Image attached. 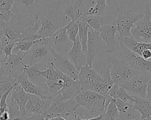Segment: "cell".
<instances>
[{
  "mask_svg": "<svg viewBox=\"0 0 151 120\" xmlns=\"http://www.w3.org/2000/svg\"><path fill=\"white\" fill-rule=\"evenodd\" d=\"M105 96L91 91L81 90L75 97V101L79 106H83L90 116L104 112Z\"/></svg>",
  "mask_w": 151,
  "mask_h": 120,
  "instance_id": "1",
  "label": "cell"
},
{
  "mask_svg": "<svg viewBox=\"0 0 151 120\" xmlns=\"http://www.w3.org/2000/svg\"><path fill=\"white\" fill-rule=\"evenodd\" d=\"M27 53L19 51L12 54L1 61L4 65L0 68V80L17 79L24 71L25 64L22 60Z\"/></svg>",
  "mask_w": 151,
  "mask_h": 120,
  "instance_id": "2",
  "label": "cell"
},
{
  "mask_svg": "<svg viewBox=\"0 0 151 120\" xmlns=\"http://www.w3.org/2000/svg\"><path fill=\"white\" fill-rule=\"evenodd\" d=\"M51 58V48L46 42L45 38L34 41L28 52L23 58V62L29 66L36 65L39 63H50Z\"/></svg>",
  "mask_w": 151,
  "mask_h": 120,
  "instance_id": "3",
  "label": "cell"
},
{
  "mask_svg": "<svg viewBox=\"0 0 151 120\" xmlns=\"http://www.w3.org/2000/svg\"><path fill=\"white\" fill-rule=\"evenodd\" d=\"M143 16V13H136L130 9H120L117 12V18L112 23L116 27L118 32L117 39L123 37H132L131 29L134 24Z\"/></svg>",
  "mask_w": 151,
  "mask_h": 120,
  "instance_id": "4",
  "label": "cell"
},
{
  "mask_svg": "<svg viewBox=\"0 0 151 120\" xmlns=\"http://www.w3.org/2000/svg\"><path fill=\"white\" fill-rule=\"evenodd\" d=\"M130 32L136 41L151 43V10L147 2L145 5L143 16L134 24Z\"/></svg>",
  "mask_w": 151,
  "mask_h": 120,
  "instance_id": "5",
  "label": "cell"
},
{
  "mask_svg": "<svg viewBox=\"0 0 151 120\" xmlns=\"http://www.w3.org/2000/svg\"><path fill=\"white\" fill-rule=\"evenodd\" d=\"M150 76V73L138 72L119 85L124 88L131 95L146 99L147 83Z\"/></svg>",
  "mask_w": 151,
  "mask_h": 120,
  "instance_id": "6",
  "label": "cell"
},
{
  "mask_svg": "<svg viewBox=\"0 0 151 120\" xmlns=\"http://www.w3.org/2000/svg\"><path fill=\"white\" fill-rule=\"evenodd\" d=\"M122 48L121 59L125 61L133 69L139 72H149L151 74V62L144 59L140 55L133 52L120 44Z\"/></svg>",
  "mask_w": 151,
  "mask_h": 120,
  "instance_id": "7",
  "label": "cell"
},
{
  "mask_svg": "<svg viewBox=\"0 0 151 120\" xmlns=\"http://www.w3.org/2000/svg\"><path fill=\"white\" fill-rule=\"evenodd\" d=\"M111 63L113 67L110 76L114 84L121 85L139 72L133 69L122 59L112 60Z\"/></svg>",
  "mask_w": 151,
  "mask_h": 120,
  "instance_id": "8",
  "label": "cell"
},
{
  "mask_svg": "<svg viewBox=\"0 0 151 120\" xmlns=\"http://www.w3.org/2000/svg\"><path fill=\"white\" fill-rule=\"evenodd\" d=\"M50 63H51L63 74L74 80H78L79 71L76 69L74 64L63 54L51 49V58Z\"/></svg>",
  "mask_w": 151,
  "mask_h": 120,
  "instance_id": "9",
  "label": "cell"
},
{
  "mask_svg": "<svg viewBox=\"0 0 151 120\" xmlns=\"http://www.w3.org/2000/svg\"><path fill=\"white\" fill-rule=\"evenodd\" d=\"M103 77L100 75L92 66L86 64L81 68L78 75L82 91H92L93 87L99 82L101 81Z\"/></svg>",
  "mask_w": 151,
  "mask_h": 120,
  "instance_id": "10",
  "label": "cell"
},
{
  "mask_svg": "<svg viewBox=\"0 0 151 120\" xmlns=\"http://www.w3.org/2000/svg\"><path fill=\"white\" fill-rule=\"evenodd\" d=\"M52 103L51 96L42 98L38 95L29 94L25 110L28 112L37 115H44Z\"/></svg>",
  "mask_w": 151,
  "mask_h": 120,
  "instance_id": "11",
  "label": "cell"
},
{
  "mask_svg": "<svg viewBox=\"0 0 151 120\" xmlns=\"http://www.w3.org/2000/svg\"><path fill=\"white\" fill-rule=\"evenodd\" d=\"M81 90L78 80L70 78L67 79L63 86L53 95H51L52 101H63L67 99H74L77 94Z\"/></svg>",
  "mask_w": 151,
  "mask_h": 120,
  "instance_id": "12",
  "label": "cell"
},
{
  "mask_svg": "<svg viewBox=\"0 0 151 120\" xmlns=\"http://www.w3.org/2000/svg\"><path fill=\"white\" fill-rule=\"evenodd\" d=\"M103 41L99 36V32L89 29L86 52V64L92 66L93 61L97 53L100 51Z\"/></svg>",
  "mask_w": 151,
  "mask_h": 120,
  "instance_id": "13",
  "label": "cell"
},
{
  "mask_svg": "<svg viewBox=\"0 0 151 120\" xmlns=\"http://www.w3.org/2000/svg\"><path fill=\"white\" fill-rule=\"evenodd\" d=\"M116 32V27L113 23L101 26L99 31V36L105 44L106 50L107 53L113 52L119 44L115 39Z\"/></svg>",
  "mask_w": 151,
  "mask_h": 120,
  "instance_id": "14",
  "label": "cell"
},
{
  "mask_svg": "<svg viewBox=\"0 0 151 120\" xmlns=\"http://www.w3.org/2000/svg\"><path fill=\"white\" fill-rule=\"evenodd\" d=\"M66 55L78 71H80L81 68L86 64V53L82 49L78 36L76 40L72 42L71 48Z\"/></svg>",
  "mask_w": 151,
  "mask_h": 120,
  "instance_id": "15",
  "label": "cell"
},
{
  "mask_svg": "<svg viewBox=\"0 0 151 120\" xmlns=\"http://www.w3.org/2000/svg\"><path fill=\"white\" fill-rule=\"evenodd\" d=\"M50 47L55 51L61 53V51L69 45L71 41L64 27H60L51 36L45 38Z\"/></svg>",
  "mask_w": 151,
  "mask_h": 120,
  "instance_id": "16",
  "label": "cell"
},
{
  "mask_svg": "<svg viewBox=\"0 0 151 120\" xmlns=\"http://www.w3.org/2000/svg\"><path fill=\"white\" fill-rule=\"evenodd\" d=\"M64 14L66 16L76 21H83L87 16L84 0H77L74 3L67 5L64 8Z\"/></svg>",
  "mask_w": 151,
  "mask_h": 120,
  "instance_id": "17",
  "label": "cell"
},
{
  "mask_svg": "<svg viewBox=\"0 0 151 120\" xmlns=\"http://www.w3.org/2000/svg\"><path fill=\"white\" fill-rule=\"evenodd\" d=\"M16 80L19 83L24 90L29 94H32L40 96L42 98L51 96L48 91L43 89L39 86L33 84L27 78L26 74L24 72L18 76Z\"/></svg>",
  "mask_w": 151,
  "mask_h": 120,
  "instance_id": "18",
  "label": "cell"
},
{
  "mask_svg": "<svg viewBox=\"0 0 151 120\" xmlns=\"http://www.w3.org/2000/svg\"><path fill=\"white\" fill-rule=\"evenodd\" d=\"M16 0H0V26L7 24L15 15Z\"/></svg>",
  "mask_w": 151,
  "mask_h": 120,
  "instance_id": "19",
  "label": "cell"
},
{
  "mask_svg": "<svg viewBox=\"0 0 151 120\" xmlns=\"http://www.w3.org/2000/svg\"><path fill=\"white\" fill-rule=\"evenodd\" d=\"M119 111V115L121 120H131L139 118L137 115V111L132 105L124 102L120 99H114Z\"/></svg>",
  "mask_w": 151,
  "mask_h": 120,
  "instance_id": "20",
  "label": "cell"
},
{
  "mask_svg": "<svg viewBox=\"0 0 151 120\" xmlns=\"http://www.w3.org/2000/svg\"><path fill=\"white\" fill-rule=\"evenodd\" d=\"M39 21L40 28L36 33L38 39L50 37L60 28V26L53 24L45 16H41Z\"/></svg>",
  "mask_w": 151,
  "mask_h": 120,
  "instance_id": "21",
  "label": "cell"
},
{
  "mask_svg": "<svg viewBox=\"0 0 151 120\" xmlns=\"http://www.w3.org/2000/svg\"><path fill=\"white\" fill-rule=\"evenodd\" d=\"M119 43L123 44L130 50L141 56L142 52L145 49L151 50V43L137 41L132 37H123L119 39Z\"/></svg>",
  "mask_w": 151,
  "mask_h": 120,
  "instance_id": "22",
  "label": "cell"
},
{
  "mask_svg": "<svg viewBox=\"0 0 151 120\" xmlns=\"http://www.w3.org/2000/svg\"><path fill=\"white\" fill-rule=\"evenodd\" d=\"M134 101L132 106L140 114L141 120H145L151 116V101L146 99L133 96Z\"/></svg>",
  "mask_w": 151,
  "mask_h": 120,
  "instance_id": "23",
  "label": "cell"
},
{
  "mask_svg": "<svg viewBox=\"0 0 151 120\" xmlns=\"http://www.w3.org/2000/svg\"><path fill=\"white\" fill-rule=\"evenodd\" d=\"M24 72L26 74L28 79L31 82L39 86L43 89L48 91L45 82L46 79L37 71V66H35V65L29 66L25 65L24 68Z\"/></svg>",
  "mask_w": 151,
  "mask_h": 120,
  "instance_id": "24",
  "label": "cell"
},
{
  "mask_svg": "<svg viewBox=\"0 0 151 120\" xmlns=\"http://www.w3.org/2000/svg\"><path fill=\"white\" fill-rule=\"evenodd\" d=\"M28 96L29 94L24 90L21 85L17 81L14 84L11 91V97L16 101L21 112L25 111V106L28 101Z\"/></svg>",
  "mask_w": 151,
  "mask_h": 120,
  "instance_id": "25",
  "label": "cell"
},
{
  "mask_svg": "<svg viewBox=\"0 0 151 120\" xmlns=\"http://www.w3.org/2000/svg\"><path fill=\"white\" fill-rule=\"evenodd\" d=\"M107 95L113 99H120L127 102L130 101L133 103L134 101V98L133 95H131L122 86L116 84H113L109 90Z\"/></svg>",
  "mask_w": 151,
  "mask_h": 120,
  "instance_id": "26",
  "label": "cell"
},
{
  "mask_svg": "<svg viewBox=\"0 0 151 120\" xmlns=\"http://www.w3.org/2000/svg\"><path fill=\"white\" fill-rule=\"evenodd\" d=\"M83 21L87 22L91 29L98 32L100 31L101 26L111 24L113 22L108 16L105 15H87Z\"/></svg>",
  "mask_w": 151,
  "mask_h": 120,
  "instance_id": "27",
  "label": "cell"
},
{
  "mask_svg": "<svg viewBox=\"0 0 151 120\" xmlns=\"http://www.w3.org/2000/svg\"><path fill=\"white\" fill-rule=\"evenodd\" d=\"M78 37L82 46L83 51L86 53L87 51V42L88 39V32L89 29H91L87 22L83 21H78Z\"/></svg>",
  "mask_w": 151,
  "mask_h": 120,
  "instance_id": "28",
  "label": "cell"
},
{
  "mask_svg": "<svg viewBox=\"0 0 151 120\" xmlns=\"http://www.w3.org/2000/svg\"><path fill=\"white\" fill-rule=\"evenodd\" d=\"M106 0H94L92 4L95 5L87 10V15H99L104 16L108 9Z\"/></svg>",
  "mask_w": 151,
  "mask_h": 120,
  "instance_id": "29",
  "label": "cell"
},
{
  "mask_svg": "<svg viewBox=\"0 0 151 120\" xmlns=\"http://www.w3.org/2000/svg\"><path fill=\"white\" fill-rule=\"evenodd\" d=\"M117 118H120L119 111L113 99L109 104L103 113V120H116Z\"/></svg>",
  "mask_w": 151,
  "mask_h": 120,
  "instance_id": "30",
  "label": "cell"
},
{
  "mask_svg": "<svg viewBox=\"0 0 151 120\" xmlns=\"http://www.w3.org/2000/svg\"><path fill=\"white\" fill-rule=\"evenodd\" d=\"M65 32L68 35L69 39L73 42L76 40L78 35V21L71 20L64 27Z\"/></svg>",
  "mask_w": 151,
  "mask_h": 120,
  "instance_id": "31",
  "label": "cell"
},
{
  "mask_svg": "<svg viewBox=\"0 0 151 120\" xmlns=\"http://www.w3.org/2000/svg\"><path fill=\"white\" fill-rule=\"evenodd\" d=\"M8 114L9 116V120H14L21 117V111L16 101L11 97L10 105L8 106Z\"/></svg>",
  "mask_w": 151,
  "mask_h": 120,
  "instance_id": "32",
  "label": "cell"
},
{
  "mask_svg": "<svg viewBox=\"0 0 151 120\" xmlns=\"http://www.w3.org/2000/svg\"><path fill=\"white\" fill-rule=\"evenodd\" d=\"M33 44L34 41H21L17 42L12 49V52L15 54V52L18 51H20L22 52H25L27 54Z\"/></svg>",
  "mask_w": 151,
  "mask_h": 120,
  "instance_id": "33",
  "label": "cell"
},
{
  "mask_svg": "<svg viewBox=\"0 0 151 120\" xmlns=\"http://www.w3.org/2000/svg\"><path fill=\"white\" fill-rule=\"evenodd\" d=\"M41 115H37L26 111V113L24 116L14 120H40Z\"/></svg>",
  "mask_w": 151,
  "mask_h": 120,
  "instance_id": "34",
  "label": "cell"
},
{
  "mask_svg": "<svg viewBox=\"0 0 151 120\" xmlns=\"http://www.w3.org/2000/svg\"><path fill=\"white\" fill-rule=\"evenodd\" d=\"M36 0H16V5L19 4L24 7L31 6Z\"/></svg>",
  "mask_w": 151,
  "mask_h": 120,
  "instance_id": "35",
  "label": "cell"
},
{
  "mask_svg": "<svg viewBox=\"0 0 151 120\" xmlns=\"http://www.w3.org/2000/svg\"><path fill=\"white\" fill-rule=\"evenodd\" d=\"M146 99L151 101V76L150 77L147 83Z\"/></svg>",
  "mask_w": 151,
  "mask_h": 120,
  "instance_id": "36",
  "label": "cell"
},
{
  "mask_svg": "<svg viewBox=\"0 0 151 120\" xmlns=\"http://www.w3.org/2000/svg\"><path fill=\"white\" fill-rule=\"evenodd\" d=\"M77 119L78 120H103V114H100L99 116L94 118H80V116H78Z\"/></svg>",
  "mask_w": 151,
  "mask_h": 120,
  "instance_id": "37",
  "label": "cell"
},
{
  "mask_svg": "<svg viewBox=\"0 0 151 120\" xmlns=\"http://www.w3.org/2000/svg\"><path fill=\"white\" fill-rule=\"evenodd\" d=\"M9 116L8 111L4 112L0 116V120H9Z\"/></svg>",
  "mask_w": 151,
  "mask_h": 120,
  "instance_id": "38",
  "label": "cell"
},
{
  "mask_svg": "<svg viewBox=\"0 0 151 120\" xmlns=\"http://www.w3.org/2000/svg\"><path fill=\"white\" fill-rule=\"evenodd\" d=\"M48 120H66V119L64 118H63V116H55V117L51 118L49 119Z\"/></svg>",
  "mask_w": 151,
  "mask_h": 120,
  "instance_id": "39",
  "label": "cell"
},
{
  "mask_svg": "<svg viewBox=\"0 0 151 120\" xmlns=\"http://www.w3.org/2000/svg\"><path fill=\"white\" fill-rule=\"evenodd\" d=\"M1 38H2V29H0V49H2V44H1Z\"/></svg>",
  "mask_w": 151,
  "mask_h": 120,
  "instance_id": "40",
  "label": "cell"
},
{
  "mask_svg": "<svg viewBox=\"0 0 151 120\" xmlns=\"http://www.w3.org/2000/svg\"><path fill=\"white\" fill-rule=\"evenodd\" d=\"M116 0H106V2L109 3V4H114L116 2Z\"/></svg>",
  "mask_w": 151,
  "mask_h": 120,
  "instance_id": "41",
  "label": "cell"
},
{
  "mask_svg": "<svg viewBox=\"0 0 151 120\" xmlns=\"http://www.w3.org/2000/svg\"><path fill=\"white\" fill-rule=\"evenodd\" d=\"M3 51L2 50V49H0V57L2 56V55L3 54ZM1 61H0V68H1Z\"/></svg>",
  "mask_w": 151,
  "mask_h": 120,
  "instance_id": "42",
  "label": "cell"
},
{
  "mask_svg": "<svg viewBox=\"0 0 151 120\" xmlns=\"http://www.w3.org/2000/svg\"><path fill=\"white\" fill-rule=\"evenodd\" d=\"M147 4H148V5H149L150 10H151V0H149V2H147Z\"/></svg>",
  "mask_w": 151,
  "mask_h": 120,
  "instance_id": "43",
  "label": "cell"
},
{
  "mask_svg": "<svg viewBox=\"0 0 151 120\" xmlns=\"http://www.w3.org/2000/svg\"><path fill=\"white\" fill-rule=\"evenodd\" d=\"M131 120H141V119H140V118H137V119H131Z\"/></svg>",
  "mask_w": 151,
  "mask_h": 120,
  "instance_id": "44",
  "label": "cell"
},
{
  "mask_svg": "<svg viewBox=\"0 0 151 120\" xmlns=\"http://www.w3.org/2000/svg\"><path fill=\"white\" fill-rule=\"evenodd\" d=\"M2 81H3V80H0V83H1V82H2Z\"/></svg>",
  "mask_w": 151,
  "mask_h": 120,
  "instance_id": "45",
  "label": "cell"
}]
</instances>
